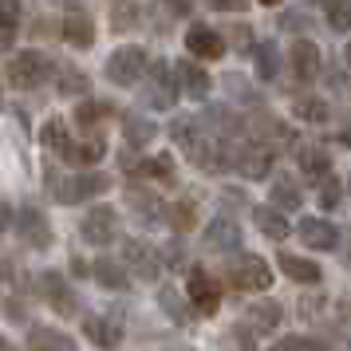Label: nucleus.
Wrapping results in <instances>:
<instances>
[{
    "label": "nucleus",
    "mask_w": 351,
    "mask_h": 351,
    "mask_svg": "<svg viewBox=\"0 0 351 351\" xmlns=\"http://www.w3.org/2000/svg\"><path fill=\"white\" fill-rule=\"evenodd\" d=\"M111 190V178L99 174V170H83V174H71L64 178L56 190H51V197L60 202V206H80V202H87V197H99V193Z\"/></svg>",
    "instance_id": "39448f33"
},
{
    "label": "nucleus",
    "mask_w": 351,
    "mask_h": 351,
    "mask_svg": "<svg viewBox=\"0 0 351 351\" xmlns=\"http://www.w3.org/2000/svg\"><path fill=\"white\" fill-rule=\"evenodd\" d=\"M253 225L269 241H285L292 233V225L285 221V209H276V206H253Z\"/></svg>",
    "instance_id": "5701e85b"
},
{
    "label": "nucleus",
    "mask_w": 351,
    "mask_h": 351,
    "mask_svg": "<svg viewBox=\"0 0 351 351\" xmlns=\"http://www.w3.org/2000/svg\"><path fill=\"white\" fill-rule=\"evenodd\" d=\"M166 221H170V229H174V233H186V229H193V225H197V206H193V202H174Z\"/></svg>",
    "instance_id": "58836bf2"
},
{
    "label": "nucleus",
    "mask_w": 351,
    "mask_h": 351,
    "mask_svg": "<svg viewBox=\"0 0 351 351\" xmlns=\"http://www.w3.org/2000/svg\"><path fill=\"white\" fill-rule=\"evenodd\" d=\"M261 4H265V8H276V4H285V0H261Z\"/></svg>",
    "instance_id": "09e8293b"
},
{
    "label": "nucleus",
    "mask_w": 351,
    "mask_h": 351,
    "mask_svg": "<svg viewBox=\"0 0 351 351\" xmlns=\"http://www.w3.org/2000/svg\"><path fill=\"white\" fill-rule=\"evenodd\" d=\"M91 276L103 288H111V292H127L130 288V269L123 261H114V256H99L95 265H91Z\"/></svg>",
    "instance_id": "412c9836"
},
{
    "label": "nucleus",
    "mask_w": 351,
    "mask_h": 351,
    "mask_svg": "<svg viewBox=\"0 0 351 351\" xmlns=\"http://www.w3.org/2000/svg\"><path fill=\"white\" fill-rule=\"evenodd\" d=\"M36 288H40V296L48 300V308H56L60 316H71L75 308H80V300H75V292H71V285H67L60 272H40V280H36Z\"/></svg>",
    "instance_id": "9d476101"
},
{
    "label": "nucleus",
    "mask_w": 351,
    "mask_h": 351,
    "mask_svg": "<svg viewBox=\"0 0 351 351\" xmlns=\"http://www.w3.org/2000/svg\"><path fill=\"white\" fill-rule=\"evenodd\" d=\"M343 261H348V265H351V241H348V253H343Z\"/></svg>",
    "instance_id": "603ef678"
},
{
    "label": "nucleus",
    "mask_w": 351,
    "mask_h": 351,
    "mask_svg": "<svg viewBox=\"0 0 351 351\" xmlns=\"http://www.w3.org/2000/svg\"><path fill=\"white\" fill-rule=\"evenodd\" d=\"M40 143L48 146L51 154H60V158H64L67 143H71V134H67V123H64V119H48V123H44V134H40Z\"/></svg>",
    "instance_id": "c9c22d12"
},
{
    "label": "nucleus",
    "mask_w": 351,
    "mask_h": 351,
    "mask_svg": "<svg viewBox=\"0 0 351 351\" xmlns=\"http://www.w3.org/2000/svg\"><path fill=\"white\" fill-rule=\"evenodd\" d=\"M56 91H60V95H87V91H91V80H87V75H83L80 67H71V64H60L56 67Z\"/></svg>",
    "instance_id": "c85d7f7f"
},
{
    "label": "nucleus",
    "mask_w": 351,
    "mask_h": 351,
    "mask_svg": "<svg viewBox=\"0 0 351 351\" xmlns=\"http://www.w3.org/2000/svg\"><path fill=\"white\" fill-rule=\"evenodd\" d=\"M343 351H351V335H348V343H343Z\"/></svg>",
    "instance_id": "864d4df0"
},
{
    "label": "nucleus",
    "mask_w": 351,
    "mask_h": 351,
    "mask_svg": "<svg viewBox=\"0 0 351 351\" xmlns=\"http://www.w3.org/2000/svg\"><path fill=\"white\" fill-rule=\"evenodd\" d=\"M24 351H80V348H75V339H71L67 332H56V328H32Z\"/></svg>",
    "instance_id": "393cba45"
},
{
    "label": "nucleus",
    "mask_w": 351,
    "mask_h": 351,
    "mask_svg": "<svg viewBox=\"0 0 351 351\" xmlns=\"http://www.w3.org/2000/svg\"><path fill=\"white\" fill-rule=\"evenodd\" d=\"M123 265L130 269L134 280H146V285H154L162 272V253H154L150 245L143 241H123Z\"/></svg>",
    "instance_id": "0eeeda50"
},
{
    "label": "nucleus",
    "mask_w": 351,
    "mask_h": 351,
    "mask_svg": "<svg viewBox=\"0 0 351 351\" xmlns=\"http://www.w3.org/2000/svg\"><path fill=\"white\" fill-rule=\"evenodd\" d=\"M60 36H64L71 48H91L95 44V24H91V16H83V12H71V16L60 20Z\"/></svg>",
    "instance_id": "b1692460"
},
{
    "label": "nucleus",
    "mask_w": 351,
    "mask_h": 351,
    "mask_svg": "<svg viewBox=\"0 0 351 351\" xmlns=\"http://www.w3.org/2000/svg\"><path fill=\"white\" fill-rule=\"evenodd\" d=\"M146 71H150V60H146V51L138 44H123V48H114L107 56V80L114 87H134Z\"/></svg>",
    "instance_id": "f03ea898"
},
{
    "label": "nucleus",
    "mask_w": 351,
    "mask_h": 351,
    "mask_svg": "<svg viewBox=\"0 0 351 351\" xmlns=\"http://www.w3.org/2000/svg\"><path fill=\"white\" fill-rule=\"evenodd\" d=\"M296 166H300L304 174L312 178V182H324V178H332V154H328L324 146L300 143V146H296Z\"/></svg>",
    "instance_id": "6ab92c4d"
},
{
    "label": "nucleus",
    "mask_w": 351,
    "mask_h": 351,
    "mask_svg": "<svg viewBox=\"0 0 351 351\" xmlns=\"http://www.w3.org/2000/svg\"><path fill=\"white\" fill-rule=\"evenodd\" d=\"M134 174L158 178V182H174V158H170V154H154V158H143Z\"/></svg>",
    "instance_id": "4c0bfd02"
},
{
    "label": "nucleus",
    "mask_w": 351,
    "mask_h": 351,
    "mask_svg": "<svg viewBox=\"0 0 351 351\" xmlns=\"http://www.w3.org/2000/svg\"><path fill=\"white\" fill-rule=\"evenodd\" d=\"M178 95H182L178 71L166 64V60H154V64H150V83H146V91H143V103L150 111H170L178 103Z\"/></svg>",
    "instance_id": "20e7f679"
},
{
    "label": "nucleus",
    "mask_w": 351,
    "mask_h": 351,
    "mask_svg": "<svg viewBox=\"0 0 351 351\" xmlns=\"http://www.w3.org/2000/svg\"><path fill=\"white\" fill-rule=\"evenodd\" d=\"M103 154H107L103 134H87V138H71V143H67L64 162H71V166H95Z\"/></svg>",
    "instance_id": "aec40b11"
},
{
    "label": "nucleus",
    "mask_w": 351,
    "mask_h": 351,
    "mask_svg": "<svg viewBox=\"0 0 351 351\" xmlns=\"http://www.w3.org/2000/svg\"><path fill=\"white\" fill-rule=\"evenodd\" d=\"M178 87H182V95L193 99V103H202V99L209 95V87H213V80H209V71L197 60H178Z\"/></svg>",
    "instance_id": "2eb2a0df"
},
{
    "label": "nucleus",
    "mask_w": 351,
    "mask_h": 351,
    "mask_svg": "<svg viewBox=\"0 0 351 351\" xmlns=\"http://www.w3.org/2000/svg\"><path fill=\"white\" fill-rule=\"evenodd\" d=\"M296 233H300V241L308 249H319V253H332L339 245V229L332 221H324V217H304Z\"/></svg>",
    "instance_id": "a211bd4d"
},
{
    "label": "nucleus",
    "mask_w": 351,
    "mask_h": 351,
    "mask_svg": "<svg viewBox=\"0 0 351 351\" xmlns=\"http://www.w3.org/2000/svg\"><path fill=\"white\" fill-rule=\"evenodd\" d=\"M107 114H111V103H103V99H87V103L75 107V123H80L83 130H91V127H99Z\"/></svg>",
    "instance_id": "e433bc0d"
},
{
    "label": "nucleus",
    "mask_w": 351,
    "mask_h": 351,
    "mask_svg": "<svg viewBox=\"0 0 351 351\" xmlns=\"http://www.w3.org/2000/svg\"><path fill=\"white\" fill-rule=\"evenodd\" d=\"M119 123H123V138H127L130 146H146V143H154V134H158L154 123H146L143 114H123Z\"/></svg>",
    "instance_id": "473e14b6"
},
{
    "label": "nucleus",
    "mask_w": 351,
    "mask_h": 351,
    "mask_svg": "<svg viewBox=\"0 0 351 351\" xmlns=\"http://www.w3.org/2000/svg\"><path fill=\"white\" fill-rule=\"evenodd\" d=\"M276 261H280V272L292 276V280H300V285H319V280H324V272H319L316 261H304V256H296V253H280Z\"/></svg>",
    "instance_id": "cd10ccee"
},
{
    "label": "nucleus",
    "mask_w": 351,
    "mask_h": 351,
    "mask_svg": "<svg viewBox=\"0 0 351 351\" xmlns=\"http://www.w3.org/2000/svg\"><path fill=\"white\" fill-rule=\"evenodd\" d=\"M269 197H272V206L276 209H300L304 206V193H300V186H296V182H292V178H276V182H272V190H269Z\"/></svg>",
    "instance_id": "7c9ffc66"
},
{
    "label": "nucleus",
    "mask_w": 351,
    "mask_h": 351,
    "mask_svg": "<svg viewBox=\"0 0 351 351\" xmlns=\"http://www.w3.org/2000/svg\"><path fill=\"white\" fill-rule=\"evenodd\" d=\"M292 114H296V119H304V123H328V119H332V107H328V103H324V99H312V95H300L296 99V103H292Z\"/></svg>",
    "instance_id": "72a5a7b5"
},
{
    "label": "nucleus",
    "mask_w": 351,
    "mask_h": 351,
    "mask_svg": "<svg viewBox=\"0 0 351 351\" xmlns=\"http://www.w3.org/2000/svg\"><path fill=\"white\" fill-rule=\"evenodd\" d=\"M225 87H229V95L237 99V103H249V107H261V95H256L253 87H249V83L241 80L237 71H229V75H225Z\"/></svg>",
    "instance_id": "ea45409f"
},
{
    "label": "nucleus",
    "mask_w": 351,
    "mask_h": 351,
    "mask_svg": "<svg viewBox=\"0 0 351 351\" xmlns=\"http://www.w3.org/2000/svg\"><path fill=\"white\" fill-rule=\"evenodd\" d=\"M127 206H130V213L138 217V225H158V221L170 217V209L162 206L158 193L143 190V186H130V190H127Z\"/></svg>",
    "instance_id": "4468645a"
},
{
    "label": "nucleus",
    "mask_w": 351,
    "mask_h": 351,
    "mask_svg": "<svg viewBox=\"0 0 351 351\" xmlns=\"http://www.w3.org/2000/svg\"><path fill=\"white\" fill-rule=\"evenodd\" d=\"M158 304H162V312L174 319V324H182V328H186V324H193V312H197V308L190 304V296L182 300V292H178L174 285H162L158 288Z\"/></svg>",
    "instance_id": "a878e982"
},
{
    "label": "nucleus",
    "mask_w": 351,
    "mask_h": 351,
    "mask_svg": "<svg viewBox=\"0 0 351 351\" xmlns=\"http://www.w3.org/2000/svg\"><path fill=\"white\" fill-rule=\"evenodd\" d=\"M288 67H292V80L296 83H312L319 75V48L312 40H292V48H288Z\"/></svg>",
    "instance_id": "ddd939ff"
},
{
    "label": "nucleus",
    "mask_w": 351,
    "mask_h": 351,
    "mask_svg": "<svg viewBox=\"0 0 351 351\" xmlns=\"http://www.w3.org/2000/svg\"><path fill=\"white\" fill-rule=\"evenodd\" d=\"M229 40H233V44H237V48H256L253 44V28H249V24H233V28H229Z\"/></svg>",
    "instance_id": "37998d69"
},
{
    "label": "nucleus",
    "mask_w": 351,
    "mask_h": 351,
    "mask_svg": "<svg viewBox=\"0 0 351 351\" xmlns=\"http://www.w3.org/2000/svg\"><path fill=\"white\" fill-rule=\"evenodd\" d=\"M4 80L8 87H16V91H36V87H44L48 80H56V64H51L44 51H16L8 67H4Z\"/></svg>",
    "instance_id": "f257e3e1"
},
{
    "label": "nucleus",
    "mask_w": 351,
    "mask_h": 351,
    "mask_svg": "<svg viewBox=\"0 0 351 351\" xmlns=\"http://www.w3.org/2000/svg\"><path fill=\"white\" fill-rule=\"evenodd\" d=\"M80 233H83V241L95 245V249L111 245V241L119 237V213H114L111 206H91L87 217L80 221Z\"/></svg>",
    "instance_id": "423d86ee"
},
{
    "label": "nucleus",
    "mask_w": 351,
    "mask_h": 351,
    "mask_svg": "<svg viewBox=\"0 0 351 351\" xmlns=\"http://www.w3.org/2000/svg\"><path fill=\"white\" fill-rule=\"evenodd\" d=\"M0 351H16V348H12V343H8V339H4V343H0Z\"/></svg>",
    "instance_id": "8fccbe9b"
},
{
    "label": "nucleus",
    "mask_w": 351,
    "mask_h": 351,
    "mask_svg": "<svg viewBox=\"0 0 351 351\" xmlns=\"http://www.w3.org/2000/svg\"><path fill=\"white\" fill-rule=\"evenodd\" d=\"M16 233L24 237L28 249H48V245H51V225H48V217H44V209H36V206L20 209Z\"/></svg>",
    "instance_id": "f8f14e48"
},
{
    "label": "nucleus",
    "mask_w": 351,
    "mask_h": 351,
    "mask_svg": "<svg viewBox=\"0 0 351 351\" xmlns=\"http://www.w3.org/2000/svg\"><path fill=\"white\" fill-rule=\"evenodd\" d=\"M114 4H119V0H114Z\"/></svg>",
    "instance_id": "5fc2aeb1"
},
{
    "label": "nucleus",
    "mask_w": 351,
    "mask_h": 351,
    "mask_svg": "<svg viewBox=\"0 0 351 351\" xmlns=\"http://www.w3.org/2000/svg\"><path fill=\"white\" fill-rule=\"evenodd\" d=\"M213 12H245L249 8V0H206Z\"/></svg>",
    "instance_id": "c03bdc74"
},
{
    "label": "nucleus",
    "mask_w": 351,
    "mask_h": 351,
    "mask_svg": "<svg viewBox=\"0 0 351 351\" xmlns=\"http://www.w3.org/2000/svg\"><path fill=\"white\" fill-rule=\"evenodd\" d=\"M304 348H308V343H304L300 335H285V339H280L272 351H304Z\"/></svg>",
    "instance_id": "a18cd8bd"
},
{
    "label": "nucleus",
    "mask_w": 351,
    "mask_h": 351,
    "mask_svg": "<svg viewBox=\"0 0 351 351\" xmlns=\"http://www.w3.org/2000/svg\"><path fill=\"white\" fill-rule=\"evenodd\" d=\"M237 174L249 178V182L269 178V174H272V146L256 143V138L241 143V146H237Z\"/></svg>",
    "instance_id": "1a4fd4ad"
},
{
    "label": "nucleus",
    "mask_w": 351,
    "mask_h": 351,
    "mask_svg": "<svg viewBox=\"0 0 351 351\" xmlns=\"http://www.w3.org/2000/svg\"><path fill=\"white\" fill-rule=\"evenodd\" d=\"M343 60H348V67H351V44H348V51H343Z\"/></svg>",
    "instance_id": "3c124183"
},
{
    "label": "nucleus",
    "mask_w": 351,
    "mask_h": 351,
    "mask_svg": "<svg viewBox=\"0 0 351 351\" xmlns=\"http://www.w3.org/2000/svg\"><path fill=\"white\" fill-rule=\"evenodd\" d=\"M162 261H166V269H174V272L186 269V249H182V241H166V245H162Z\"/></svg>",
    "instance_id": "79ce46f5"
},
{
    "label": "nucleus",
    "mask_w": 351,
    "mask_h": 351,
    "mask_svg": "<svg viewBox=\"0 0 351 351\" xmlns=\"http://www.w3.org/2000/svg\"><path fill=\"white\" fill-rule=\"evenodd\" d=\"M202 241H206L209 253H237L241 249V229H237L233 217H213V221L206 225Z\"/></svg>",
    "instance_id": "dca6fc26"
},
{
    "label": "nucleus",
    "mask_w": 351,
    "mask_h": 351,
    "mask_svg": "<svg viewBox=\"0 0 351 351\" xmlns=\"http://www.w3.org/2000/svg\"><path fill=\"white\" fill-rule=\"evenodd\" d=\"M316 202L324 209H339V202H343V182H339V178H324V182H319Z\"/></svg>",
    "instance_id": "a19ab883"
},
{
    "label": "nucleus",
    "mask_w": 351,
    "mask_h": 351,
    "mask_svg": "<svg viewBox=\"0 0 351 351\" xmlns=\"http://www.w3.org/2000/svg\"><path fill=\"white\" fill-rule=\"evenodd\" d=\"M186 296H190V304L197 308V316H217V308H221V288H217V280H213L206 269H190Z\"/></svg>",
    "instance_id": "6e6552de"
},
{
    "label": "nucleus",
    "mask_w": 351,
    "mask_h": 351,
    "mask_svg": "<svg viewBox=\"0 0 351 351\" xmlns=\"http://www.w3.org/2000/svg\"><path fill=\"white\" fill-rule=\"evenodd\" d=\"M162 4H166V8H170L174 16H186V12L193 8V0H162Z\"/></svg>",
    "instance_id": "49530a36"
},
{
    "label": "nucleus",
    "mask_w": 351,
    "mask_h": 351,
    "mask_svg": "<svg viewBox=\"0 0 351 351\" xmlns=\"http://www.w3.org/2000/svg\"><path fill=\"white\" fill-rule=\"evenodd\" d=\"M83 335L99 348H119L123 343V324L111 316H87L83 319Z\"/></svg>",
    "instance_id": "4be33fe9"
},
{
    "label": "nucleus",
    "mask_w": 351,
    "mask_h": 351,
    "mask_svg": "<svg viewBox=\"0 0 351 351\" xmlns=\"http://www.w3.org/2000/svg\"><path fill=\"white\" fill-rule=\"evenodd\" d=\"M186 51L193 60H221L225 56V36L209 24H190L186 28Z\"/></svg>",
    "instance_id": "9b49d317"
},
{
    "label": "nucleus",
    "mask_w": 351,
    "mask_h": 351,
    "mask_svg": "<svg viewBox=\"0 0 351 351\" xmlns=\"http://www.w3.org/2000/svg\"><path fill=\"white\" fill-rule=\"evenodd\" d=\"M253 67L265 83L280 80V44H276V40H261L253 48Z\"/></svg>",
    "instance_id": "bb28decb"
},
{
    "label": "nucleus",
    "mask_w": 351,
    "mask_h": 351,
    "mask_svg": "<svg viewBox=\"0 0 351 351\" xmlns=\"http://www.w3.org/2000/svg\"><path fill=\"white\" fill-rule=\"evenodd\" d=\"M332 32H351V0H319Z\"/></svg>",
    "instance_id": "f704fd0d"
},
{
    "label": "nucleus",
    "mask_w": 351,
    "mask_h": 351,
    "mask_svg": "<svg viewBox=\"0 0 351 351\" xmlns=\"http://www.w3.org/2000/svg\"><path fill=\"white\" fill-rule=\"evenodd\" d=\"M300 24H304V16H300V12H288V16L280 20V28H288V32H300Z\"/></svg>",
    "instance_id": "de8ad7c7"
},
{
    "label": "nucleus",
    "mask_w": 351,
    "mask_h": 351,
    "mask_svg": "<svg viewBox=\"0 0 351 351\" xmlns=\"http://www.w3.org/2000/svg\"><path fill=\"white\" fill-rule=\"evenodd\" d=\"M20 32V4L16 0H0V48L12 51Z\"/></svg>",
    "instance_id": "2f4dec72"
},
{
    "label": "nucleus",
    "mask_w": 351,
    "mask_h": 351,
    "mask_svg": "<svg viewBox=\"0 0 351 351\" xmlns=\"http://www.w3.org/2000/svg\"><path fill=\"white\" fill-rule=\"evenodd\" d=\"M245 324L256 335H272V332H280V324H285V308L276 300H253L245 308Z\"/></svg>",
    "instance_id": "f3484780"
},
{
    "label": "nucleus",
    "mask_w": 351,
    "mask_h": 351,
    "mask_svg": "<svg viewBox=\"0 0 351 351\" xmlns=\"http://www.w3.org/2000/svg\"><path fill=\"white\" fill-rule=\"evenodd\" d=\"M225 280L237 288V292H265V288L272 285V269H269L265 256L245 253V256H237V261H229Z\"/></svg>",
    "instance_id": "7ed1b4c3"
},
{
    "label": "nucleus",
    "mask_w": 351,
    "mask_h": 351,
    "mask_svg": "<svg viewBox=\"0 0 351 351\" xmlns=\"http://www.w3.org/2000/svg\"><path fill=\"white\" fill-rule=\"evenodd\" d=\"M202 123H206V130H213L217 138H229V134H241V119L229 107H206V114H202Z\"/></svg>",
    "instance_id": "c756f323"
}]
</instances>
